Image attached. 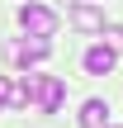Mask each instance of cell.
Returning <instances> with one entry per match:
<instances>
[{
  "label": "cell",
  "mask_w": 123,
  "mask_h": 128,
  "mask_svg": "<svg viewBox=\"0 0 123 128\" xmlns=\"http://www.w3.org/2000/svg\"><path fill=\"white\" fill-rule=\"evenodd\" d=\"M19 86H24V109L33 104L38 114H57L62 100H66L62 76H19Z\"/></svg>",
  "instance_id": "obj_1"
},
{
  "label": "cell",
  "mask_w": 123,
  "mask_h": 128,
  "mask_svg": "<svg viewBox=\"0 0 123 128\" xmlns=\"http://www.w3.org/2000/svg\"><path fill=\"white\" fill-rule=\"evenodd\" d=\"M19 28H24L28 38H52V33H57V14H52L47 5H24V10H19Z\"/></svg>",
  "instance_id": "obj_2"
},
{
  "label": "cell",
  "mask_w": 123,
  "mask_h": 128,
  "mask_svg": "<svg viewBox=\"0 0 123 128\" xmlns=\"http://www.w3.org/2000/svg\"><path fill=\"white\" fill-rule=\"evenodd\" d=\"M71 24H76L81 33H100V28H104V10H100L95 0H81V5L71 10Z\"/></svg>",
  "instance_id": "obj_3"
},
{
  "label": "cell",
  "mask_w": 123,
  "mask_h": 128,
  "mask_svg": "<svg viewBox=\"0 0 123 128\" xmlns=\"http://www.w3.org/2000/svg\"><path fill=\"white\" fill-rule=\"evenodd\" d=\"M5 52H9V62H19V66H33V62H43L47 57V43L43 38H33V43H5Z\"/></svg>",
  "instance_id": "obj_4"
},
{
  "label": "cell",
  "mask_w": 123,
  "mask_h": 128,
  "mask_svg": "<svg viewBox=\"0 0 123 128\" xmlns=\"http://www.w3.org/2000/svg\"><path fill=\"white\" fill-rule=\"evenodd\" d=\"M114 62H119V52H114V48H104V43L85 48V71H90V76H109V71H114Z\"/></svg>",
  "instance_id": "obj_5"
},
{
  "label": "cell",
  "mask_w": 123,
  "mask_h": 128,
  "mask_svg": "<svg viewBox=\"0 0 123 128\" xmlns=\"http://www.w3.org/2000/svg\"><path fill=\"white\" fill-rule=\"evenodd\" d=\"M76 124L81 128H109V104H104V100H85Z\"/></svg>",
  "instance_id": "obj_6"
},
{
  "label": "cell",
  "mask_w": 123,
  "mask_h": 128,
  "mask_svg": "<svg viewBox=\"0 0 123 128\" xmlns=\"http://www.w3.org/2000/svg\"><path fill=\"white\" fill-rule=\"evenodd\" d=\"M0 109H24V86H19V76H0Z\"/></svg>",
  "instance_id": "obj_7"
},
{
  "label": "cell",
  "mask_w": 123,
  "mask_h": 128,
  "mask_svg": "<svg viewBox=\"0 0 123 128\" xmlns=\"http://www.w3.org/2000/svg\"><path fill=\"white\" fill-rule=\"evenodd\" d=\"M100 33H104V48H114V52L123 48V24H104Z\"/></svg>",
  "instance_id": "obj_8"
},
{
  "label": "cell",
  "mask_w": 123,
  "mask_h": 128,
  "mask_svg": "<svg viewBox=\"0 0 123 128\" xmlns=\"http://www.w3.org/2000/svg\"><path fill=\"white\" fill-rule=\"evenodd\" d=\"M109 128H114V124H109Z\"/></svg>",
  "instance_id": "obj_9"
}]
</instances>
